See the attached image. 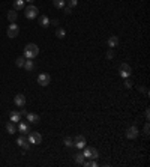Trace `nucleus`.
<instances>
[{"instance_id":"f257e3e1","label":"nucleus","mask_w":150,"mask_h":167,"mask_svg":"<svg viewBox=\"0 0 150 167\" xmlns=\"http://www.w3.org/2000/svg\"><path fill=\"white\" fill-rule=\"evenodd\" d=\"M38 53H39V48H38L36 44H27L26 47H24V57L26 59H35L38 56Z\"/></svg>"},{"instance_id":"f03ea898","label":"nucleus","mask_w":150,"mask_h":167,"mask_svg":"<svg viewBox=\"0 0 150 167\" xmlns=\"http://www.w3.org/2000/svg\"><path fill=\"white\" fill-rule=\"evenodd\" d=\"M26 12H24V15L27 17V18H30V20H33V18H36L38 14H39V9H38L35 5H29L26 9H24Z\"/></svg>"},{"instance_id":"7ed1b4c3","label":"nucleus","mask_w":150,"mask_h":167,"mask_svg":"<svg viewBox=\"0 0 150 167\" xmlns=\"http://www.w3.org/2000/svg\"><path fill=\"white\" fill-rule=\"evenodd\" d=\"M27 140H29L30 145H41V142H42V135H41L39 132H36V131H33V132H29Z\"/></svg>"},{"instance_id":"20e7f679","label":"nucleus","mask_w":150,"mask_h":167,"mask_svg":"<svg viewBox=\"0 0 150 167\" xmlns=\"http://www.w3.org/2000/svg\"><path fill=\"white\" fill-rule=\"evenodd\" d=\"M131 72H132V68H131L128 63H122V65H120V68H119V74H120L123 78H129Z\"/></svg>"},{"instance_id":"39448f33","label":"nucleus","mask_w":150,"mask_h":167,"mask_svg":"<svg viewBox=\"0 0 150 167\" xmlns=\"http://www.w3.org/2000/svg\"><path fill=\"white\" fill-rule=\"evenodd\" d=\"M138 134H140V129L137 128L135 125L129 126L128 128V131H126V137L129 139V140H134V139H137L138 137Z\"/></svg>"},{"instance_id":"423d86ee","label":"nucleus","mask_w":150,"mask_h":167,"mask_svg":"<svg viewBox=\"0 0 150 167\" xmlns=\"http://www.w3.org/2000/svg\"><path fill=\"white\" fill-rule=\"evenodd\" d=\"M18 33H20V27H18L15 23L9 24V27H8V36H9V38H17Z\"/></svg>"},{"instance_id":"0eeeda50","label":"nucleus","mask_w":150,"mask_h":167,"mask_svg":"<svg viewBox=\"0 0 150 167\" xmlns=\"http://www.w3.org/2000/svg\"><path fill=\"white\" fill-rule=\"evenodd\" d=\"M50 82H51V77H50L47 72L38 75V84H39V86H48Z\"/></svg>"},{"instance_id":"6e6552de","label":"nucleus","mask_w":150,"mask_h":167,"mask_svg":"<svg viewBox=\"0 0 150 167\" xmlns=\"http://www.w3.org/2000/svg\"><path fill=\"white\" fill-rule=\"evenodd\" d=\"M74 146L78 149H83L86 146V137L84 135H77L74 139Z\"/></svg>"},{"instance_id":"1a4fd4ad","label":"nucleus","mask_w":150,"mask_h":167,"mask_svg":"<svg viewBox=\"0 0 150 167\" xmlns=\"http://www.w3.org/2000/svg\"><path fill=\"white\" fill-rule=\"evenodd\" d=\"M14 102H15L17 107H24V105H26V96H24L23 93H18V95H15Z\"/></svg>"},{"instance_id":"9d476101","label":"nucleus","mask_w":150,"mask_h":167,"mask_svg":"<svg viewBox=\"0 0 150 167\" xmlns=\"http://www.w3.org/2000/svg\"><path fill=\"white\" fill-rule=\"evenodd\" d=\"M17 145H18L20 148L26 149V151L30 148V143H29V140H27V139H24V137H18V139H17Z\"/></svg>"},{"instance_id":"9b49d317","label":"nucleus","mask_w":150,"mask_h":167,"mask_svg":"<svg viewBox=\"0 0 150 167\" xmlns=\"http://www.w3.org/2000/svg\"><path fill=\"white\" fill-rule=\"evenodd\" d=\"M26 116H27V121L30 124H39V121H41V118L38 116L36 113H27Z\"/></svg>"},{"instance_id":"f8f14e48","label":"nucleus","mask_w":150,"mask_h":167,"mask_svg":"<svg viewBox=\"0 0 150 167\" xmlns=\"http://www.w3.org/2000/svg\"><path fill=\"white\" fill-rule=\"evenodd\" d=\"M17 18H18V12H17L15 9H12V11H9V12H8V20H9L11 23H15V21H17Z\"/></svg>"},{"instance_id":"ddd939ff","label":"nucleus","mask_w":150,"mask_h":167,"mask_svg":"<svg viewBox=\"0 0 150 167\" xmlns=\"http://www.w3.org/2000/svg\"><path fill=\"white\" fill-rule=\"evenodd\" d=\"M38 21H39V26H41V27H48V26H50V20H48V17H45V15H41Z\"/></svg>"},{"instance_id":"4468645a","label":"nucleus","mask_w":150,"mask_h":167,"mask_svg":"<svg viewBox=\"0 0 150 167\" xmlns=\"http://www.w3.org/2000/svg\"><path fill=\"white\" fill-rule=\"evenodd\" d=\"M26 71H33L35 69V63H33V59H27L24 62V66H23Z\"/></svg>"},{"instance_id":"2eb2a0df","label":"nucleus","mask_w":150,"mask_h":167,"mask_svg":"<svg viewBox=\"0 0 150 167\" xmlns=\"http://www.w3.org/2000/svg\"><path fill=\"white\" fill-rule=\"evenodd\" d=\"M20 121H21V115H20V112H11V122L18 124Z\"/></svg>"},{"instance_id":"dca6fc26","label":"nucleus","mask_w":150,"mask_h":167,"mask_svg":"<svg viewBox=\"0 0 150 167\" xmlns=\"http://www.w3.org/2000/svg\"><path fill=\"white\" fill-rule=\"evenodd\" d=\"M107 44H108V47H110V48H114V47H117V45H119V38H117V36H110V38H108V41H107Z\"/></svg>"},{"instance_id":"f3484780","label":"nucleus","mask_w":150,"mask_h":167,"mask_svg":"<svg viewBox=\"0 0 150 167\" xmlns=\"http://www.w3.org/2000/svg\"><path fill=\"white\" fill-rule=\"evenodd\" d=\"M56 36H57L59 39H63V38L66 36V30L62 29V27H56Z\"/></svg>"},{"instance_id":"a211bd4d","label":"nucleus","mask_w":150,"mask_h":167,"mask_svg":"<svg viewBox=\"0 0 150 167\" xmlns=\"http://www.w3.org/2000/svg\"><path fill=\"white\" fill-rule=\"evenodd\" d=\"M14 9L15 11L24 9V0H14Z\"/></svg>"},{"instance_id":"6ab92c4d","label":"nucleus","mask_w":150,"mask_h":167,"mask_svg":"<svg viewBox=\"0 0 150 167\" xmlns=\"http://www.w3.org/2000/svg\"><path fill=\"white\" fill-rule=\"evenodd\" d=\"M65 2L66 0H53V5H54V8L62 9V8H65Z\"/></svg>"},{"instance_id":"aec40b11","label":"nucleus","mask_w":150,"mask_h":167,"mask_svg":"<svg viewBox=\"0 0 150 167\" xmlns=\"http://www.w3.org/2000/svg\"><path fill=\"white\" fill-rule=\"evenodd\" d=\"M18 129H20V132H29V124L20 122L18 124Z\"/></svg>"},{"instance_id":"412c9836","label":"nucleus","mask_w":150,"mask_h":167,"mask_svg":"<svg viewBox=\"0 0 150 167\" xmlns=\"http://www.w3.org/2000/svg\"><path fill=\"white\" fill-rule=\"evenodd\" d=\"M65 146L66 148H74V139L72 137H65Z\"/></svg>"},{"instance_id":"4be33fe9","label":"nucleus","mask_w":150,"mask_h":167,"mask_svg":"<svg viewBox=\"0 0 150 167\" xmlns=\"http://www.w3.org/2000/svg\"><path fill=\"white\" fill-rule=\"evenodd\" d=\"M75 163H77V164H83V163H84V155H83V152H80V154L75 155Z\"/></svg>"},{"instance_id":"5701e85b","label":"nucleus","mask_w":150,"mask_h":167,"mask_svg":"<svg viewBox=\"0 0 150 167\" xmlns=\"http://www.w3.org/2000/svg\"><path fill=\"white\" fill-rule=\"evenodd\" d=\"M6 131H8L9 134H14V132H15V125H14V122H8V124H6Z\"/></svg>"},{"instance_id":"b1692460","label":"nucleus","mask_w":150,"mask_h":167,"mask_svg":"<svg viewBox=\"0 0 150 167\" xmlns=\"http://www.w3.org/2000/svg\"><path fill=\"white\" fill-rule=\"evenodd\" d=\"M24 62H26V57H18V59L15 60V65H17L18 68H23V66H24Z\"/></svg>"},{"instance_id":"393cba45","label":"nucleus","mask_w":150,"mask_h":167,"mask_svg":"<svg viewBox=\"0 0 150 167\" xmlns=\"http://www.w3.org/2000/svg\"><path fill=\"white\" fill-rule=\"evenodd\" d=\"M99 158V152L96 149H90V160H96Z\"/></svg>"},{"instance_id":"a878e982","label":"nucleus","mask_w":150,"mask_h":167,"mask_svg":"<svg viewBox=\"0 0 150 167\" xmlns=\"http://www.w3.org/2000/svg\"><path fill=\"white\" fill-rule=\"evenodd\" d=\"M83 166H87V167H96L98 166V164H96V161H95V160H90V161H84V163H83Z\"/></svg>"},{"instance_id":"bb28decb","label":"nucleus","mask_w":150,"mask_h":167,"mask_svg":"<svg viewBox=\"0 0 150 167\" xmlns=\"http://www.w3.org/2000/svg\"><path fill=\"white\" fill-rule=\"evenodd\" d=\"M83 149H84V152H83L84 158H90V149H92V148H86V146H84Z\"/></svg>"},{"instance_id":"cd10ccee","label":"nucleus","mask_w":150,"mask_h":167,"mask_svg":"<svg viewBox=\"0 0 150 167\" xmlns=\"http://www.w3.org/2000/svg\"><path fill=\"white\" fill-rule=\"evenodd\" d=\"M68 5H69V8H74L78 5V0H68Z\"/></svg>"},{"instance_id":"c85d7f7f","label":"nucleus","mask_w":150,"mask_h":167,"mask_svg":"<svg viewBox=\"0 0 150 167\" xmlns=\"http://www.w3.org/2000/svg\"><path fill=\"white\" fill-rule=\"evenodd\" d=\"M107 57H108V59H112V57H114V51H112V48H110V50L107 51Z\"/></svg>"},{"instance_id":"c756f323","label":"nucleus","mask_w":150,"mask_h":167,"mask_svg":"<svg viewBox=\"0 0 150 167\" xmlns=\"http://www.w3.org/2000/svg\"><path fill=\"white\" fill-rule=\"evenodd\" d=\"M125 87H129V89H131V87H132V82H131V80H128V78H126V80H125Z\"/></svg>"},{"instance_id":"7c9ffc66","label":"nucleus","mask_w":150,"mask_h":167,"mask_svg":"<svg viewBox=\"0 0 150 167\" xmlns=\"http://www.w3.org/2000/svg\"><path fill=\"white\" fill-rule=\"evenodd\" d=\"M50 26H54V27H59V21H57V20H51V21H50Z\"/></svg>"},{"instance_id":"2f4dec72","label":"nucleus","mask_w":150,"mask_h":167,"mask_svg":"<svg viewBox=\"0 0 150 167\" xmlns=\"http://www.w3.org/2000/svg\"><path fill=\"white\" fill-rule=\"evenodd\" d=\"M144 134L149 135V124H146V126H144Z\"/></svg>"},{"instance_id":"473e14b6","label":"nucleus","mask_w":150,"mask_h":167,"mask_svg":"<svg viewBox=\"0 0 150 167\" xmlns=\"http://www.w3.org/2000/svg\"><path fill=\"white\" fill-rule=\"evenodd\" d=\"M65 14H71V8H69V6L65 8Z\"/></svg>"},{"instance_id":"72a5a7b5","label":"nucleus","mask_w":150,"mask_h":167,"mask_svg":"<svg viewBox=\"0 0 150 167\" xmlns=\"http://www.w3.org/2000/svg\"><path fill=\"white\" fill-rule=\"evenodd\" d=\"M20 115H21V116H23V115L26 116V115H27V112H26V110H23V107H21V112H20Z\"/></svg>"},{"instance_id":"f704fd0d","label":"nucleus","mask_w":150,"mask_h":167,"mask_svg":"<svg viewBox=\"0 0 150 167\" xmlns=\"http://www.w3.org/2000/svg\"><path fill=\"white\" fill-rule=\"evenodd\" d=\"M149 118H150V112H149V110H146V119L149 121Z\"/></svg>"},{"instance_id":"c9c22d12","label":"nucleus","mask_w":150,"mask_h":167,"mask_svg":"<svg viewBox=\"0 0 150 167\" xmlns=\"http://www.w3.org/2000/svg\"><path fill=\"white\" fill-rule=\"evenodd\" d=\"M24 2H29V3H33L35 0H24Z\"/></svg>"}]
</instances>
